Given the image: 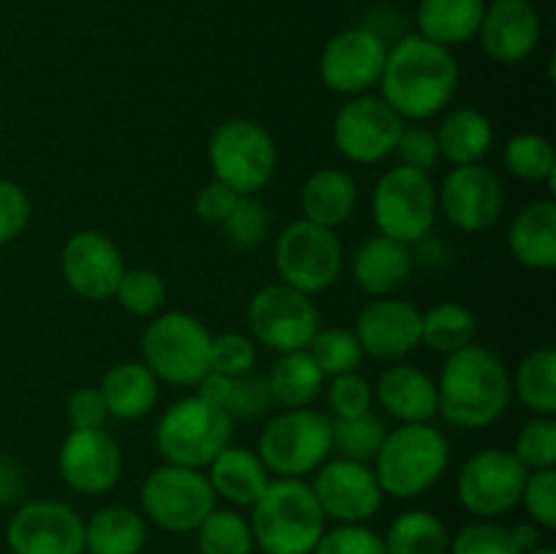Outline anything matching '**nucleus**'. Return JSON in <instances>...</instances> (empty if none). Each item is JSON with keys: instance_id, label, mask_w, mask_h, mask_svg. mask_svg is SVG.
Returning <instances> with one entry per match:
<instances>
[{"instance_id": "f257e3e1", "label": "nucleus", "mask_w": 556, "mask_h": 554, "mask_svg": "<svg viewBox=\"0 0 556 554\" xmlns=\"http://www.w3.org/2000/svg\"><path fill=\"white\" fill-rule=\"evenodd\" d=\"M383 101L402 119H427L448 106L459 87V63L448 47L410 33L386 54Z\"/></svg>"}, {"instance_id": "f03ea898", "label": "nucleus", "mask_w": 556, "mask_h": 554, "mask_svg": "<svg viewBox=\"0 0 556 554\" xmlns=\"http://www.w3.org/2000/svg\"><path fill=\"white\" fill-rule=\"evenodd\" d=\"M514 383L503 358L483 345L451 353L438 380V413L459 429H486L508 411Z\"/></svg>"}, {"instance_id": "7ed1b4c3", "label": "nucleus", "mask_w": 556, "mask_h": 554, "mask_svg": "<svg viewBox=\"0 0 556 554\" xmlns=\"http://www.w3.org/2000/svg\"><path fill=\"white\" fill-rule=\"evenodd\" d=\"M250 508L253 543L264 554H313L326 530L313 487L302 478H271Z\"/></svg>"}, {"instance_id": "20e7f679", "label": "nucleus", "mask_w": 556, "mask_h": 554, "mask_svg": "<svg viewBox=\"0 0 556 554\" xmlns=\"http://www.w3.org/2000/svg\"><path fill=\"white\" fill-rule=\"evenodd\" d=\"M451 462L448 438L432 424H400L389 429L378 456L375 476L383 494L413 500L429 492L443 478Z\"/></svg>"}, {"instance_id": "39448f33", "label": "nucleus", "mask_w": 556, "mask_h": 554, "mask_svg": "<svg viewBox=\"0 0 556 554\" xmlns=\"http://www.w3.org/2000/svg\"><path fill=\"white\" fill-rule=\"evenodd\" d=\"M233 421L223 407L193 394L174 402L155 427V449L163 462L204 470L228 443Z\"/></svg>"}, {"instance_id": "423d86ee", "label": "nucleus", "mask_w": 556, "mask_h": 554, "mask_svg": "<svg viewBox=\"0 0 556 554\" xmlns=\"http://www.w3.org/2000/svg\"><path fill=\"white\" fill-rule=\"evenodd\" d=\"M212 335L188 313H161L141 337V356L157 380L172 386H199L210 373Z\"/></svg>"}, {"instance_id": "0eeeda50", "label": "nucleus", "mask_w": 556, "mask_h": 554, "mask_svg": "<svg viewBox=\"0 0 556 554\" xmlns=\"http://www.w3.org/2000/svg\"><path fill=\"white\" fill-rule=\"evenodd\" d=\"M331 418L313 407L282 411L261 429L258 456L275 478H304L331 454Z\"/></svg>"}, {"instance_id": "6e6552de", "label": "nucleus", "mask_w": 556, "mask_h": 554, "mask_svg": "<svg viewBox=\"0 0 556 554\" xmlns=\"http://www.w3.org/2000/svg\"><path fill=\"white\" fill-rule=\"evenodd\" d=\"M210 166L215 179L239 196H255L277 172V144L264 125L253 119H226L210 139Z\"/></svg>"}, {"instance_id": "1a4fd4ad", "label": "nucleus", "mask_w": 556, "mask_h": 554, "mask_svg": "<svg viewBox=\"0 0 556 554\" xmlns=\"http://www.w3.org/2000/svg\"><path fill=\"white\" fill-rule=\"evenodd\" d=\"M438 217V188L427 172L394 166L372 190V221L383 237L402 244L421 242Z\"/></svg>"}, {"instance_id": "9d476101", "label": "nucleus", "mask_w": 556, "mask_h": 554, "mask_svg": "<svg viewBox=\"0 0 556 554\" xmlns=\"http://www.w3.org/2000/svg\"><path fill=\"white\" fill-rule=\"evenodd\" d=\"M342 264L345 253L334 228L318 226L304 217L288 223L275 242V266L280 282L307 297L334 286Z\"/></svg>"}, {"instance_id": "9b49d317", "label": "nucleus", "mask_w": 556, "mask_h": 554, "mask_svg": "<svg viewBox=\"0 0 556 554\" xmlns=\"http://www.w3.org/2000/svg\"><path fill=\"white\" fill-rule=\"evenodd\" d=\"M248 326L253 340L269 351H307L320 329V313L313 297L286 282H271L250 299Z\"/></svg>"}, {"instance_id": "f8f14e48", "label": "nucleus", "mask_w": 556, "mask_h": 554, "mask_svg": "<svg viewBox=\"0 0 556 554\" xmlns=\"http://www.w3.org/2000/svg\"><path fill=\"white\" fill-rule=\"evenodd\" d=\"M215 489L206 473L193 467L161 465L141 487V508L147 519L168 532H193L215 508Z\"/></svg>"}, {"instance_id": "ddd939ff", "label": "nucleus", "mask_w": 556, "mask_h": 554, "mask_svg": "<svg viewBox=\"0 0 556 554\" xmlns=\"http://www.w3.org/2000/svg\"><path fill=\"white\" fill-rule=\"evenodd\" d=\"M405 119L383 101V96H353L342 103L331 125V139L337 152L351 163H380L383 158L394 155L396 139H400Z\"/></svg>"}, {"instance_id": "4468645a", "label": "nucleus", "mask_w": 556, "mask_h": 554, "mask_svg": "<svg viewBox=\"0 0 556 554\" xmlns=\"http://www.w3.org/2000/svg\"><path fill=\"white\" fill-rule=\"evenodd\" d=\"M527 473L510 449H483L462 465L456 498L476 516H503L521 503Z\"/></svg>"}, {"instance_id": "2eb2a0df", "label": "nucleus", "mask_w": 556, "mask_h": 554, "mask_svg": "<svg viewBox=\"0 0 556 554\" xmlns=\"http://www.w3.org/2000/svg\"><path fill=\"white\" fill-rule=\"evenodd\" d=\"M309 487L326 519L340 525H364L383 505V489L367 462L345 459V456L326 459L315 470Z\"/></svg>"}, {"instance_id": "dca6fc26", "label": "nucleus", "mask_w": 556, "mask_h": 554, "mask_svg": "<svg viewBox=\"0 0 556 554\" xmlns=\"http://www.w3.org/2000/svg\"><path fill=\"white\" fill-rule=\"evenodd\" d=\"M5 543L11 554H81L85 519L60 500H30L9 519Z\"/></svg>"}, {"instance_id": "f3484780", "label": "nucleus", "mask_w": 556, "mask_h": 554, "mask_svg": "<svg viewBox=\"0 0 556 554\" xmlns=\"http://www.w3.org/2000/svg\"><path fill=\"white\" fill-rule=\"evenodd\" d=\"M386 54L389 47L378 30L348 27L326 41L318 60L320 79L340 96H362L372 90L383 76Z\"/></svg>"}, {"instance_id": "a211bd4d", "label": "nucleus", "mask_w": 556, "mask_h": 554, "mask_svg": "<svg viewBox=\"0 0 556 554\" xmlns=\"http://www.w3.org/2000/svg\"><path fill=\"white\" fill-rule=\"evenodd\" d=\"M505 190L497 174L481 163L454 166L438 190V210L462 234H481L500 221Z\"/></svg>"}, {"instance_id": "6ab92c4d", "label": "nucleus", "mask_w": 556, "mask_h": 554, "mask_svg": "<svg viewBox=\"0 0 556 554\" xmlns=\"http://www.w3.org/2000/svg\"><path fill=\"white\" fill-rule=\"evenodd\" d=\"M58 470L74 492L96 498L123 476V451L106 429H71L58 451Z\"/></svg>"}, {"instance_id": "aec40b11", "label": "nucleus", "mask_w": 556, "mask_h": 554, "mask_svg": "<svg viewBox=\"0 0 556 554\" xmlns=\"http://www.w3.org/2000/svg\"><path fill=\"white\" fill-rule=\"evenodd\" d=\"M63 280L71 291L87 302L112 299L123 277L125 264L119 248L101 231H79L65 242L60 259Z\"/></svg>"}, {"instance_id": "412c9836", "label": "nucleus", "mask_w": 556, "mask_h": 554, "mask_svg": "<svg viewBox=\"0 0 556 554\" xmlns=\"http://www.w3.org/2000/svg\"><path fill=\"white\" fill-rule=\"evenodd\" d=\"M353 331L364 353L396 362L421 345V313L405 299L378 297L358 313Z\"/></svg>"}, {"instance_id": "4be33fe9", "label": "nucleus", "mask_w": 556, "mask_h": 554, "mask_svg": "<svg viewBox=\"0 0 556 554\" xmlns=\"http://www.w3.org/2000/svg\"><path fill=\"white\" fill-rule=\"evenodd\" d=\"M483 54L500 65H516L541 41V14L530 0H492L478 27Z\"/></svg>"}, {"instance_id": "5701e85b", "label": "nucleus", "mask_w": 556, "mask_h": 554, "mask_svg": "<svg viewBox=\"0 0 556 554\" xmlns=\"http://www.w3.org/2000/svg\"><path fill=\"white\" fill-rule=\"evenodd\" d=\"M372 396L400 424H427L438 416V380L416 364L383 369Z\"/></svg>"}, {"instance_id": "b1692460", "label": "nucleus", "mask_w": 556, "mask_h": 554, "mask_svg": "<svg viewBox=\"0 0 556 554\" xmlns=\"http://www.w3.org/2000/svg\"><path fill=\"white\" fill-rule=\"evenodd\" d=\"M351 275L353 282L369 297H394L410 280L413 255L407 244L378 234L353 250Z\"/></svg>"}, {"instance_id": "393cba45", "label": "nucleus", "mask_w": 556, "mask_h": 554, "mask_svg": "<svg viewBox=\"0 0 556 554\" xmlns=\"http://www.w3.org/2000/svg\"><path fill=\"white\" fill-rule=\"evenodd\" d=\"M508 248L527 269L546 272L556 266V204L552 199L532 201L508 228Z\"/></svg>"}, {"instance_id": "a878e982", "label": "nucleus", "mask_w": 556, "mask_h": 554, "mask_svg": "<svg viewBox=\"0 0 556 554\" xmlns=\"http://www.w3.org/2000/svg\"><path fill=\"white\" fill-rule=\"evenodd\" d=\"M206 467H210L206 478H210L217 498L233 505H253L266 489V483L271 481V473L266 470L261 456L244 445L228 443Z\"/></svg>"}, {"instance_id": "bb28decb", "label": "nucleus", "mask_w": 556, "mask_h": 554, "mask_svg": "<svg viewBox=\"0 0 556 554\" xmlns=\"http://www.w3.org/2000/svg\"><path fill=\"white\" fill-rule=\"evenodd\" d=\"M98 391L106 402L109 416L119 421H136L155 407L157 378L144 362H119L106 369Z\"/></svg>"}, {"instance_id": "cd10ccee", "label": "nucleus", "mask_w": 556, "mask_h": 554, "mask_svg": "<svg viewBox=\"0 0 556 554\" xmlns=\"http://www.w3.org/2000/svg\"><path fill=\"white\" fill-rule=\"evenodd\" d=\"M358 188L351 174L340 168H318L307 177L302 188V210L304 221H313L318 226L337 228L356 212Z\"/></svg>"}, {"instance_id": "c85d7f7f", "label": "nucleus", "mask_w": 556, "mask_h": 554, "mask_svg": "<svg viewBox=\"0 0 556 554\" xmlns=\"http://www.w3.org/2000/svg\"><path fill=\"white\" fill-rule=\"evenodd\" d=\"M483 9L486 0H418V36L440 47H459L478 36Z\"/></svg>"}, {"instance_id": "c756f323", "label": "nucleus", "mask_w": 556, "mask_h": 554, "mask_svg": "<svg viewBox=\"0 0 556 554\" xmlns=\"http://www.w3.org/2000/svg\"><path fill=\"white\" fill-rule=\"evenodd\" d=\"M195 389H199V396H204L206 402L223 407L231 416V421L233 418H242V421L261 418L275 407L269 380H266V375L258 373L239 375V378L206 373Z\"/></svg>"}, {"instance_id": "7c9ffc66", "label": "nucleus", "mask_w": 556, "mask_h": 554, "mask_svg": "<svg viewBox=\"0 0 556 554\" xmlns=\"http://www.w3.org/2000/svg\"><path fill=\"white\" fill-rule=\"evenodd\" d=\"M144 543V516L128 505H106L85 521V549L90 554H139Z\"/></svg>"}, {"instance_id": "2f4dec72", "label": "nucleus", "mask_w": 556, "mask_h": 554, "mask_svg": "<svg viewBox=\"0 0 556 554\" xmlns=\"http://www.w3.org/2000/svg\"><path fill=\"white\" fill-rule=\"evenodd\" d=\"M438 134L440 155L448 158L454 166H467V163H481V158L492 150L494 130L492 123L483 112L470 106L454 109L445 114Z\"/></svg>"}, {"instance_id": "473e14b6", "label": "nucleus", "mask_w": 556, "mask_h": 554, "mask_svg": "<svg viewBox=\"0 0 556 554\" xmlns=\"http://www.w3.org/2000/svg\"><path fill=\"white\" fill-rule=\"evenodd\" d=\"M266 380H269L271 400L286 407V411L309 407L326 386V375L320 373L309 351L280 353Z\"/></svg>"}, {"instance_id": "72a5a7b5", "label": "nucleus", "mask_w": 556, "mask_h": 554, "mask_svg": "<svg viewBox=\"0 0 556 554\" xmlns=\"http://www.w3.org/2000/svg\"><path fill=\"white\" fill-rule=\"evenodd\" d=\"M383 543L386 554H448L451 532L432 511L413 508L391 521Z\"/></svg>"}, {"instance_id": "f704fd0d", "label": "nucleus", "mask_w": 556, "mask_h": 554, "mask_svg": "<svg viewBox=\"0 0 556 554\" xmlns=\"http://www.w3.org/2000/svg\"><path fill=\"white\" fill-rule=\"evenodd\" d=\"M476 335L478 320L465 304L443 302L421 313V345H427L429 351L451 356V353L472 345Z\"/></svg>"}, {"instance_id": "c9c22d12", "label": "nucleus", "mask_w": 556, "mask_h": 554, "mask_svg": "<svg viewBox=\"0 0 556 554\" xmlns=\"http://www.w3.org/2000/svg\"><path fill=\"white\" fill-rule=\"evenodd\" d=\"M521 405L535 416H556V351L538 348L521 358L510 380Z\"/></svg>"}, {"instance_id": "e433bc0d", "label": "nucleus", "mask_w": 556, "mask_h": 554, "mask_svg": "<svg viewBox=\"0 0 556 554\" xmlns=\"http://www.w3.org/2000/svg\"><path fill=\"white\" fill-rule=\"evenodd\" d=\"M503 163L514 177L525 182H546L554 190L556 155L554 144L541 134H516L505 141Z\"/></svg>"}, {"instance_id": "4c0bfd02", "label": "nucleus", "mask_w": 556, "mask_h": 554, "mask_svg": "<svg viewBox=\"0 0 556 554\" xmlns=\"http://www.w3.org/2000/svg\"><path fill=\"white\" fill-rule=\"evenodd\" d=\"M389 427L383 418L372 411H364L353 418H331V449L340 451V456L356 462H375L380 445H383Z\"/></svg>"}, {"instance_id": "58836bf2", "label": "nucleus", "mask_w": 556, "mask_h": 554, "mask_svg": "<svg viewBox=\"0 0 556 554\" xmlns=\"http://www.w3.org/2000/svg\"><path fill=\"white\" fill-rule=\"evenodd\" d=\"M195 532L201 554H250L255 546L250 521L231 508H212Z\"/></svg>"}, {"instance_id": "ea45409f", "label": "nucleus", "mask_w": 556, "mask_h": 554, "mask_svg": "<svg viewBox=\"0 0 556 554\" xmlns=\"http://www.w3.org/2000/svg\"><path fill=\"white\" fill-rule=\"evenodd\" d=\"M309 356L315 358V364L320 367V373L326 378H334V375H348L356 373L358 364H362V345H358L356 331L342 329V326H331V329H318V335L313 337V342L307 345Z\"/></svg>"}, {"instance_id": "a19ab883", "label": "nucleus", "mask_w": 556, "mask_h": 554, "mask_svg": "<svg viewBox=\"0 0 556 554\" xmlns=\"http://www.w3.org/2000/svg\"><path fill=\"white\" fill-rule=\"evenodd\" d=\"M223 237L237 250H253L269 239L271 212L258 196H239L237 206L220 226Z\"/></svg>"}, {"instance_id": "79ce46f5", "label": "nucleus", "mask_w": 556, "mask_h": 554, "mask_svg": "<svg viewBox=\"0 0 556 554\" xmlns=\"http://www.w3.org/2000/svg\"><path fill=\"white\" fill-rule=\"evenodd\" d=\"M112 299H117L119 307L128 310L130 315L152 318L161 313L163 302H166V282L155 269H144V266L125 269Z\"/></svg>"}, {"instance_id": "37998d69", "label": "nucleus", "mask_w": 556, "mask_h": 554, "mask_svg": "<svg viewBox=\"0 0 556 554\" xmlns=\"http://www.w3.org/2000/svg\"><path fill=\"white\" fill-rule=\"evenodd\" d=\"M516 459L527 470H543V467L556 465V418L535 416L521 427L516 445L510 449Z\"/></svg>"}, {"instance_id": "c03bdc74", "label": "nucleus", "mask_w": 556, "mask_h": 554, "mask_svg": "<svg viewBox=\"0 0 556 554\" xmlns=\"http://www.w3.org/2000/svg\"><path fill=\"white\" fill-rule=\"evenodd\" d=\"M255 356L258 353H255L253 337L242 335V331H226V335L212 337L210 373L239 378V375L253 373Z\"/></svg>"}, {"instance_id": "a18cd8bd", "label": "nucleus", "mask_w": 556, "mask_h": 554, "mask_svg": "<svg viewBox=\"0 0 556 554\" xmlns=\"http://www.w3.org/2000/svg\"><path fill=\"white\" fill-rule=\"evenodd\" d=\"M448 554H519L510 530L494 521H472L451 538Z\"/></svg>"}, {"instance_id": "49530a36", "label": "nucleus", "mask_w": 556, "mask_h": 554, "mask_svg": "<svg viewBox=\"0 0 556 554\" xmlns=\"http://www.w3.org/2000/svg\"><path fill=\"white\" fill-rule=\"evenodd\" d=\"M521 503H525L530 521H535L541 530H554L556 527V470L554 467H543V470L527 473L525 489H521Z\"/></svg>"}, {"instance_id": "de8ad7c7", "label": "nucleus", "mask_w": 556, "mask_h": 554, "mask_svg": "<svg viewBox=\"0 0 556 554\" xmlns=\"http://www.w3.org/2000/svg\"><path fill=\"white\" fill-rule=\"evenodd\" d=\"M313 554H386V543L372 527L340 525L334 530H324Z\"/></svg>"}, {"instance_id": "09e8293b", "label": "nucleus", "mask_w": 556, "mask_h": 554, "mask_svg": "<svg viewBox=\"0 0 556 554\" xmlns=\"http://www.w3.org/2000/svg\"><path fill=\"white\" fill-rule=\"evenodd\" d=\"M326 402L334 418L362 416L364 411H372V386L358 373L334 375L326 391Z\"/></svg>"}, {"instance_id": "8fccbe9b", "label": "nucleus", "mask_w": 556, "mask_h": 554, "mask_svg": "<svg viewBox=\"0 0 556 554\" xmlns=\"http://www.w3.org/2000/svg\"><path fill=\"white\" fill-rule=\"evenodd\" d=\"M394 155H400V166L416 168V172H432L440 163V144L438 134L421 125H405L396 139Z\"/></svg>"}, {"instance_id": "3c124183", "label": "nucleus", "mask_w": 556, "mask_h": 554, "mask_svg": "<svg viewBox=\"0 0 556 554\" xmlns=\"http://www.w3.org/2000/svg\"><path fill=\"white\" fill-rule=\"evenodd\" d=\"M30 223V199L11 179H0V248L14 242Z\"/></svg>"}, {"instance_id": "603ef678", "label": "nucleus", "mask_w": 556, "mask_h": 554, "mask_svg": "<svg viewBox=\"0 0 556 554\" xmlns=\"http://www.w3.org/2000/svg\"><path fill=\"white\" fill-rule=\"evenodd\" d=\"M65 418H68L71 429H103L109 411L103 402L101 391L96 386H85L76 389L65 402Z\"/></svg>"}, {"instance_id": "864d4df0", "label": "nucleus", "mask_w": 556, "mask_h": 554, "mask_svg": "<svg viewBox=\"0 0 556 554\" xmlns=\"http://www.w3.org/2000/svg\"><path fill=\"white\" fill-rule=\"evenodd\" d=\"M239 193L233 188H228L220 179H210L204 188L195 193V215L206 226L220 228L226 223V217L231 215V210L237 206Z\"/></svg>"}, {"instance_id": "5fc2aeb1", "label": "nucleus", "mask_w": 556, "mask_h": 554, "mask_svg": "<svg viewBox=\"0 0 556 554\" xmlns=\"http://www.w3.org/2000/svg\"><path fill=\"white\" fill-rule=\"evenodd\" d=\"M510 538H514L519 554L532 552L535 546H541V527H538L535 521H521V525H516L514 530H510Z\"/></svg>"}, {"instance_id": "6e6d98bb", "label": "nucleus", "mask_w": 556, "mask_h": 554, "mask_svg": "<svg viewBox=\"0 0 556 554\" xmlns=\"http://www.w3.org/2000/svg\"><path fill=\"white\" fill-rule=\"evenodd\" d=\"M525 554H556L552 546H535L532 552H525Z\"/></svg>"}, {"instance_id": "4d7b16f0", "label": "nucleus", "mask_w": 556, "mask_h": 554, "mask_svg": "<svg viewBox=\"0 0 556 554\" xmlns=\"http://www.w3.org/2000/svg\"><path fill=\"white\" fill-rule=\"evenodd\" d=\"M81 554H90V552H81Z\"/></svg>"}]
</instances>
